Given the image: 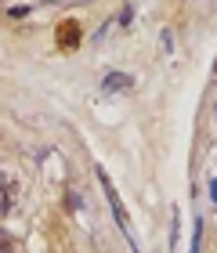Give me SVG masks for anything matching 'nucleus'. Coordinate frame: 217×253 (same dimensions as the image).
Listing matches in <instances>:
<instances>
[{"instance_id":"obj_1","label":"nucleus","mask_w":217,"mask_h":253,"mask_svg":"<svg viewBox=\"0 0 217 253\" xmlns=\"http://www.w3.org/2000/svg\"><path fill=\"white\" fill-rule=\"evenodd\" d=\"M76 43H80V22L65 18L62 26H58V47H62V51H73Z\"/></svg>"},{"instance_id":"obj_2","label":"nucleus","mask_w":217,"mask_h":253,"mask_svg":"<svg viewBox=\"0 0 217 253\" xmlns=\"http://www.w3.org/2000/svg\"><path fill=\"white\" fill-rule=\"evenodd\" d=\"M11 210V192H7V181L0 177V213H7Z\"/></svg>"},{"instance_id":"obj_3","label":"nucleus","mask_w":217,"mask_h":253,"mask_svg":"<svg viewBox=\"0 0 217 253\" xmlns=\"http://www.w3.org/2000/svg\"><path fill=\"white\" fill-rule=\"evenodd\" d=\"M127 84H130L127 76H105V90H109V87H127Z\"/></svg>"},{"instance_id":"obj_4","label":"nucleus","mask_w":217,"mask_h":253,"mask_svg":"<svg viewBox=\"0 0 217 253\" xmlns=\"http://www.w3.org/2000/svg\"><path fill=\"white\" fill-rule=\"evenodd\" d=\"M15 250V243H11V235L7 232H0V253H11Z\"/></svg>"},{"instance_id":"obj_5","label":"nucleus","mask_w":217,"mask_h":253,"mask_svg":"<svg viewBox=\"0 0 217 253\" xmlns=\"http://www.w3.org/2000/svg\"><path fill=\"white\" fill-rule=\"evenodd\" d=\"M210 192H214V203H217V181H214V188H210Z\"/></svg>"}]
</instances>
